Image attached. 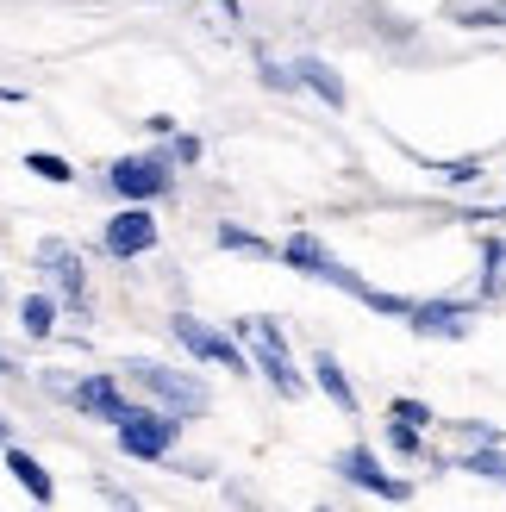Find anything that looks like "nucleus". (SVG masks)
I'll use <instances>...</instances> for the list:
<instances>
[{
    "label": "nucleus",
    "mask_w": 506,
    "mask_h": 512,
    "mask_svg": "<svg viewBox=\"0 0 506 512\" xmlns=\"http://www.w3.org/2000/svg\"><path fill=\"white\" fill-rule=\"evenodd\" d=\"M232 331L250 344V363H257V375L275 381V394H282V400L307 394V381H300V369H294V350H288V331L275 325V319H238Z\"/></svg>",
    "instance_id": "f257e3e1"
},
{
    "label": "nucleus",
    "mask_w": 506,
    "mask_h": 512,
    "mask_svg": "<svg viewBox=\"0 0 506 512\" xmlns=\"http://www.w3.org/2000/svg\"><path fill=\"white\" fill-rule=\"evenodd\" d=\"M125 375H132V381H138V388L157 400V406H169L175 419H200V413L213 406L207 381H194V375L169 369V363H150V356H132V363H125Z\"/></svg>",
    "instance_id": "f03ea898"
},
{
    "label": "nucleus",
    "mask_w": 506,
    "mask_h": 512,
    "mask_svg": "<svg viewBox=\"0 0 506 512\" xmlns=\"http://www.w3.org/2000/svg\"><path fill=\"white\" fill-rule=\"evenodd\" d=\"M169 338L182 344L194 363H213V369H232V375H257V363L238 350V338L232 331H219V325H207V319H194V313H175L169 319Z\"/></svg>",
    "instance_id": "7ed1b4c3"
},
{
    "label": "nucleus",
    "mask_w": 506,
    "mask_h": 512,
    "mask_svg": "<svg viewBox=\"0 0 506 512\" xmlns=\"http://www.w3.org/2000/svg\"><path fill=\"white\" fill-rule=\"evenodd\" d=\"M113 431H119V450L125 456H138V463H163V456L175 450L182 419H175L169 406H125V419Z\"/></svg>",
    "instance_id": "20e7f679"
},
{
    "label": "nucleus",
    "mask_w": 506,
    "mask_h": 512,
    "mask_svg": "<svg viewBox=\"0 0 506 512\" xmlns=\"http://www.w3.org/2000/svg\"><path fill=\"white\" fill-rule=\"evenodd\" d=\"M169 169H175V163L163 157V150H138V157L107 163V188H113L119 200H163V194L175 188Z\"/></svg>",
    "instance_id": "39448f33"
},
{
    "label": "nucleus",
    "mask_w": 506,
    "mask_h": 512,
    "mask_svg": "<svg viewBox=\"0 0 506 512\" xmlns=\"http://www.w3.org/2000/svg\"><path fill=\"white\" fill-rule=\"evenodd\" d=\"M100 244H107V256H119V263H132V256H150V250H157V244H163V225H157V213H150V200H125V207L107 219Z\"/></svg>",
    "instance_id": "423d86ee"
},
{
    "label": "nucleus",
    "mask_w": 506,
    "mask_h": 512,
    "mask_svg": "<svg viewBox=\"0 0 506 512\" xmlns=\"http://www.w3.org/2000/svg\"><path fill=\"white\" fill-rule=\"evenodd\" d=\"M332 469L350 481V488H363V494H375V500H413V481L388 475V469H382V456H375L369 444H350V450H338V456H332Z\"/></svg>",
    "instance_id": "0eeeda50"
},
{
    "label": "nucleus",
    "mask_w": 506,
    "mask_h": 512,
    "mask_svg": "<svg viewBox=\"0 0 506 512\" xmlns=\"http://www.w3.org/2000/svg\"><path fill=\"white\" fill-rule=\"evenodd\" d=\"M82 419H100V425H119L125 419V388H119V375L113 369H94V375H82V381H69V394H63Z\"/></svg>",
    "instance_id": "6e6552de"
},
{
    "label": "nucleus",
    "mask_w": 506,
    "mask_h": 512,
    "mask_svg": "<svg viewBox=\"0 0 506 512\" xmlns=\"http://www.w3.org/2000/svg\"><path fill=\"white\" fill-rule=\"evenodd\" d=\"M38 269L57 281V300L82 313V306H88V269H82V250L63 244V238H44V244H38Z\"/></svg>",
    "instance_id": "1a4fd4ad"
},
{
    "label": "nucleus",
    "mask_w": 506,
    "mask_h": 512,
    "mask_svg": "<svg viewBox=\"0 0 506 512\" xmlns=\"http://www.w3.org/2000/svg\"><path fill=\"white\" fill-rule=\"evenodd\" d=\"M475 319H482L475 300H413V313H407L419 338H469Z\"/></svg>",
    "instance_id": "9d476101"
},
{
    "label": "nucleus",
    "mask_w": 506,
    "mask_h": 512,
    "mask_svg": "<svg viewBox=\"0 0 506 512\" xmlns=\"http://www.w3.org/2000/svg\"><path fill=\"white\" fill-rule=\"evenodd\" d=\"M313 388H319L325 400H332V406H338L344 419H357V388H350V375H344V363H338V356L325 350V344L313 350Z\"/></svg>",
    "instance_id": "9b49d317"
},
{
    "label": "nucleus",
    "mask_w": 506,
    "mask_h": 512,
    "mask_svg": "<svg viewBox=\"0 0 506 512\" xmlns=\"http://www.w3.org/2000/svg\"><path fill=\"white\" fill-rule=\"evenodd\" d=\"M294 69H300V88H313L332 113H344V100H350V88H344V75L325 63V57H294Z\"/></svg>",
    "instance_id": "f8f14e48"
},
{
    "label": "nucleus",
    "mask_w": 506,
    "mask_h": 512,
    "mask_svg": "<svg viewBox=\"0 0 506 512\" xmlns=\"http://www.w3.org/2000/svg\"><path fill=\"white\" fill-rule=\"evenodd\" d=\"M0 456H7V469H13V481H19V488L32 494L38 506H50V500H57V481H50V469L38 463L32 450H19V444H7V450H0Z\"/></svg>",
    "instance_id": "ddd939ff"
},
{
    "label": "nucleus",
    "mask_w": 506,
    "mask_h": 512,
    "mask_svg": "<svg viewBox=\"0 0 506 512\" xmlns=\"http://www.w3.org/2000/svg\"><path fill=\"white\" fill-rule=\"evenodd\" d=\"M57 313H63V300H57V294H25V300H19V325H25V338H32V344H50V338H57Z\"/></svg>",
    "instance_id": "4468645a"
},
{
    "label": "nucleus",
    "mask_w": 506,
    "mask_h": 512,
    "mask_svg": "<svg viewBox=\"0 0 506 512\" xmlns=\"http://www.w3.org/2000/svg\"><path fill=\"white\" fill-rule=\"evenodd\" d=\"M282 263L300 269V275H313V281H325V269H332V250H325L313 232H294V238L282 244Z\"/></svg>",
    "instance_id": "2eb2a0df"
},
{
    "label": "nucleus",
    "mask_w": 506,
    "mask_h": 512,
    "mask_svg": "<svg viewBox=\"0 0 506 512\" xmlns=\"http://www.w3.org/2000/svg\"><path fill=\"white\" fill-rule=\"evenodd\" d=\"M450 469L482 475V481H506V450H500V444H469L463 456H450Z\"/></svg>",
    "instance_id": "dca6fc26"
},
{
    "label": "nucleus",
    "mask_w": 506,
    "mask_h": 512,
    "mask_svg": "<svg viewBox=\"0 0 506 512\" xmlns=\"http://www.w3.org/2000/svg\"><path fill=\"white\" fill-rule=\"evenodd\" d=\"M450 19L469 32H506V0H463V7H450Z\"/></svg>",
    "instance_id": "f3484780"
},
{
    "label": "nucleus",
    "mask_w": 506,
    "mask_h": 512,
    "mask_svg": "<svg viewBox=\"0 0 506 512\" xmlns=\"http://www.w3.org/2000/svg\"><path fill=\"white\" fill-rule=\"evenodd\" d=\"M425 169H432L444 188H475L488 175V157H444V163H425Z\"/></svg>",
    "instance_id": "a211bd4d"
},
{
    "label": "nucleus",
    "mask_w": 506,
    "mask_h": 512,
    "mask_svg": "<svg viewBox=\"0 0 506 512\" xmlns=\"http://www.w3.org/2000/svg\"><path fill=\"white\" fill-rule=\"evenodd\" d=\"M219 250H244V256H282V250H275L269 238H257V232H244V225L238 219H219Z\"/></svg>",
    "instance_id": "6ab92c4d"
},
{
    "label": "nucleus",
    "mask_w": 506,
    "mask_h": 512,
    "mask_svg": "<svg viewBox=\"0 0 506 512\" xmlns=\"http://www.w3.org/2000/svg\"><path fill=\"white\" fill-rule=\"evenodd\" d=\"M506 294V238H482V300Z\"/></svg>",
    "instance_id": "aec40b11"
},
{
    "label": "nucleus",
    "mask_w": 506,
    "mask_h": 512,
    "mask_svg": "<svg viewBox=\"0 0 506 512\" xmlns=\"http://www.w3.org/2000/svg\"><path fill=\"white\" fill-rule=\"evenodd\" d=\"M388 450H394V456H407V463H419V456H425V425L388 413Z\"/></svg>",
    "instance_id": "412c9836"
},
{
    "label": "nucleus",
    "mask_w": 506,
    "mask_h": 512,
    "mask_svg": "<svg viewBox=\"0 0 506 512\" xmlns=\"http://www.w3.org/2000/svg\"><path fill=\"white\" fill-rule=\"evenodd\" d=\"M25 169H32L38 182H57V188H69V182H75V163H63L57 150H25Z\"/></svg>",
    "instance_id": "4be33fe9"
},
{
    "label": "nucleus",
    "mask_w": 506,
    "mask_h": 512,
    "mask_svg": "<svg viewBox=\"0 0 506 512\" xmlns=\"http://www.w3.org/2000/svg\"><path fill=\"white\" fill-rule=\"evenodd\" d=\"M363 306H369V313H388V319H407L413 313L407 294H382V288H363Z\"/></svg>",
    "instance_id": "5701e85b"
},
{
    "label": "nucleus",
    "mask_w": 506,
    "mask_h": 512,
    "mask_svg": "<svg viewBox=\"0 0 506 512\" xmlns=\"http://www.w3.org/2000/svg\"><path fill=\"white\" fill-rule=\"evenodd\" d=\"M388 413H394V419H413V425H425V431L438 425V413H432L425 400H413V394H394V400H388Z\"/></svg>",
    "instance_id": "b1692460"
},
{
    "label": "nucleus",
    "mask_w": 506,
    "mask_h": 512,
    "mask_svg": "<svg viewBox=\"0 0 506 512\" xmlns=\"http://www.w3.org/2000/svg\"><path fill=\"white\" fill-rule=\"evenodd\" d=\"M263 88L294 94V88H300V69H294V63H269V57H263Z\"/></svg>",
    "instance_id": "393cba45"
},
{
    "label": "nucleus",
    "mask_w": 506,
    "mask_h": 512,
    "mask_svg": "<svg viewBox=\"0 0 506 512\" xmlns=\"http://www.w3.org/2000/svg\"><path fill=\"white\" fill-rule=\"evenodd\" d=\"M163 157H169V163H182V169H194V163H200V138H188V132H175V138H169V150H163Z\"/></svg>",
    "instance_id": "a878e982"
},
{
    "label": "nucleus",
    "mask_w": 506,
    "mask_h": 512,
    "mask_svg": "<svg viewBox=\"0 0 506 512\" xmlns=\"http://www.w3.org/2000/svg\"><path fill=\"white\" fill-rule=\"evenodd\" d=\"M144 125H150V132H157V138H175V119H169V113H150Z\"/></svg>",
    "instance_id": "bb28decb"
},
{
    "label": "nucleus",
    "mask_w": 506,
    "mask_h": 512,
    "mask_svg": "<svg viewBox=\"0 0 506 512\" xmlns=\"http://www.w3.org/2000/svg\"><path fill=\"white\" fill-rule=\"evenodd\" d=\"M13 375H19V369H13V356H7V350H0V381H13Z\"/></svg>",
    "instance_id": "cd10ccee"
},
{
    "label": "nucleus",
    "mask_w": 506,
    "mask_h": 512,
    "mask_svg": "<svg viewBox=\"0 0 506 512\" xmlns=\"http://www.w3.org/2000/svg\"><path fill=\"white\" fill-rule=\"evenodd\" d=\"M7 444H13V425H7V419H0V450H7Z\"/></svg>",
    "instance_id": "c85d7f7f"
},
{
    "label": "nucleus",
    "mask_w": 506,
    "mask_h": 512,
    "mask_svg": "<svg viewBox=\"0 0 506 512\" xmlns=\"http://www.w3.org/2000/svg\"><path fill=\"white\" fill-rule=\"evenodd\" d=\"M219 7H225V13H238V0H219Z\"/></svg>",
    "instance_id": "c756f323"
}]
</instances>
